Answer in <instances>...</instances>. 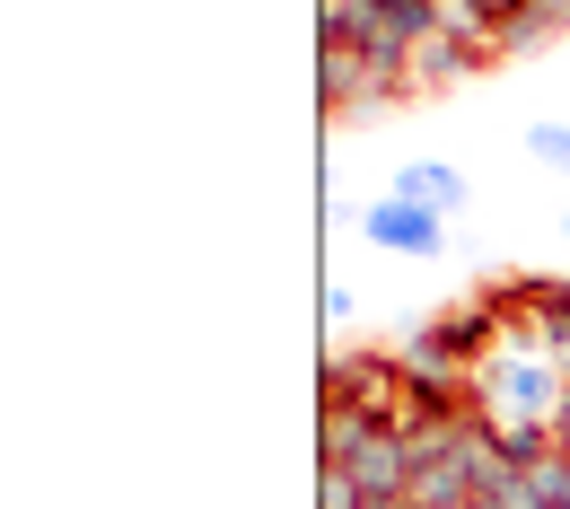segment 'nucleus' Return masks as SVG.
<instances>
[{
  "label": "nucleus",
  "mask_w": 570,
  "mask_h": 509,
  "mask_svg": "<svg viewBox=\"0 0 570 509\" xmlns=\"http://www.w3.org/2000/svg\"><path fill=\"white\" fill-rule=\"evenodd\" d=\"M316 509H368V492H360L352 466H316Z\"/></svg>",
  "instance_id": "obj_13"
},
{
  "label": "nucleus",
  "mask_w": 570,
  "mask_h": 509,
  "mask_svg": "<svg viewBox=\"0 0 570 509\" xmlns=\"http://www.w3.org/2000/svg\"><path fill=\"white\" fill-rule=\"evenodd\" d=\"M316 71H325V115H334V124H352L368 97H386L360 45H316Z\"/></svg>",
  "instance_id": "obj_4"
},
{
  "label": "nucleus",
  "mask_w": 570,
  "mask_h": 509,
  "mask_svg": "<svg viewBox=\"0 0 570 509\" xmlns=\"http://www.w3.org/2000/svg\"><path fill=\"white\" fill-rule=\"evenodd\" d=\"M430 325L448 334V352H456L465 369H474V361H483V352L500 343V334H509V316H500V298H492V291L456 298V307H448V316H430Z\"/></svg>",
  "instance_id": "obj_6"
},
{
  "label": "nucleus",
  "mask_w": 570,
  "mask_h": 509,
  "mask_svg": "<svg viewBox=\"0 0 570 509\" xmlns=\"http://www.w3.org/2000/svg\"><path fill=\"white\" fill-rule=\"evenodd\" d=\"M316 404H360L368 422H404V413H413V386H404V361H395V352H334Z\"/></svg>",
  "instance_id": "obj_1"
},
{
  "label": "nucleus",
  "mask_w": 570,
  "mask_h": 509,
  "mask_svg": "<svg viewBox=\"0 0 570 509\" xmlns=\"http://www.w3.org/2000/svg\"><path fill=\"white\" fill-rule=\"evenodd\" d=\"M368 509H413V501H368Z\"/></svg>",
  "instance_id": "obj_17"
},
{
  "label": "nucleus",
  "mask_w": 570,
  "mask_h": 509,
  "mask_svg": "<svg viewBox=\"0 0 570 509\" xmlns=\"http://www.w3.org/2000/svg\"><path fill=\"white\" fill-rule=\"evenodd\" d=\"M360 316V291L352 282H325V325H352Z\"/></svg>",
  "instance_id": "obj_15"
},
{
  "label": "nucleus",
  "mask_w": 570,
  "mask_h": 509,
  "mask_svg": "<svg viewBox=\"0 0 570 509\" xmlns=\"http://www.w3.org/2000/svg\"><path fill=\"white\" fill-rule=\"evenodd\" d=\"M465 71H483V62H474L456 36H439V27H430L422 45H413V62H404V79H413V88H439V79H465Z\"/></svg>",
  "instance_id": "obj_10"
},
{
  "label": "nucleus",
  "mask_w": 570,
  "mask_h": 509,
  "mask_svg": "<svg viewBox=\"0 0 570 509\" xmlns=\"http://www.w3.org/2000/svg\"><path fill=\"white\" fill-rule=\"evenodd\" d=\"M368 431H386V422H368L360 404H316V466H352Z\"/></svg>",
  "instance_id": "obj_9"
},
{
  "label": "nucleus",
  "mask_w": 570,
  "mask_h": 509,
  "mask_svg": "<svg viewBox=\"0 0 570 509\" xmlns=\"http://www.w3.org/2000/svg\"><path fill=\"white\" fill-rule=\"evenodd\" d=\"M562 237H570V212H562Z\"/></svg>",
  "instance_id": "obj_19"
},
{
  "label": "nucleus",
  "mask_w": 570,
  "mask_h": 509,
  "mask_svg": "<svg viewBox=\"0 0 570 509\" xmlns=\"http://www.w3.org/2000/svg\"><path fill=\"white\" fill-rule=\"evenodd\" d=\"M527 158H544L553 176H570V124H527Z\"/></svg>",
  "instance_id": "obj_14"
},
{
  "label": "nucleus",
  "mask_w": 570,
  "mask_h": 509,
  "mask_svg": "<svg viewBox=\"0 0 570 509\" xmlns=\"http://www.w3.org/2000/svg\"><path fill=\"white\" fill-rule=\"evenodd\" d=\"M474 9H483L492 27H518V18H527V0H474Z\"/></svg>",
  "instance_id": "obj_16"
},
{
  "label": "nucleus",
  "mask_w": 570,
  "mask_h": 509,
  "mask_svg": "<svg viewBox=\"0 0 570 509\" xmlns=\"http://www.w3.org/2000/svg\"><path fill=\"white\" fill-rule=\"evenodd\" d=\"M465 509H492V501H465Z\"/></svg>",
  "instance_id": "obj_18"
},
{
  "label": "nucleus",
  "mask_w": 570,
  "mask_h": 509,
  "mask_svg": "<svg viewBox=\"0 0 570 509\" xmlns=\"http://www.w3.org/2000/svg\"><path fill=\"white\" fill-rule=\"evenodd\" d=\"M360 237H368L377 255H413V264L448 255V219L430 212V203H413V194H377V203L360 212Z\"/></svg>",
  "instance_id": "obj_2"
},
{
  "label": "nucleus",
  "mask_w": 570,
  "mask_h": 509,
  "mask_svg": "<svg viewBox=\"0 0 570 509\" xmlns=\"http://www.w3.org/2000/svg\"><path fill=\"white\" fill-rule=\"evenodd\" d=\"M518 474H527V492H535L544 509H562V483H570V448H544V457H535V466H518Z\"/></svg>",
  "instance_id": "obj_12"
},
{
  "label": "nucleus",
  "mask_w": 570,
  "mask_h": 509,
  "mask_svg": "<svg viewBox=\"0 0 570 509\" xmlns=\"http://www.w3.org/2000/svg\"><path fill=\"white\" fill-rule=\"evenodd\" d=\"M570 27V0H527V18L509 27V53H527V45H544V36H562Z\"/></svg>",
  "instance_id": "obj_11"
},
{
  "label": "nucleus",
  "mask_w": 570,
  "mask_h": 509,
  "mask_svg": "<svg viewBox=\"0 0 570 509\" xmlns=\"http://www.w3.org/2000/svg\"><path fill=\"white\" fill-rule=\"evenodd\" d=\"M386 194H413V203H430L439 219H456L465 203H474V185H465V167H456V158H413Z\"/></svg>",
  "instance_id": "obj_7"
},
{
  "label": "nucleus",
  "mask_w": 570,
  "mask_h": 509,
  "mask_svg": "<svg viewBox=\"0 0 570 509\" xmlns=\"http://www.w3.org/2000/svg\"><path fill=\"white\" fill-rule=\"evenodd\" d=\"M404 501H413V509H465V501H474V466H465V448L413 466V492H404Z\"/></svg>",
  "instance_id": "obj_8"
},
{
  "label": "nucleus",
  "mask_w": 570,
  "mask_h": 509,
  "mask_svg": "<svg viewBox=\"0 0 570 509\" xmlns=\"http://www.w3.org/2000/svg\"><path fill=\"white\" fill-rule=\"evenodd\" d=\"M395 361H404V386H413V404H474V369L448 352V334H439V325H422V334H413Z\"/></svg>",
  "instance_id": "obj_3"
},
{
  "label": "nucleus",
  "mask_w": 570,
  "mask_h": 509,
  "mask_svg": "<svg viewBox=\"0 0 570 509\" xmlns=\"http://www.w3.org/2000/svg\"><path fill=\"white\" fill-rule=\"evenodd\" d=\"M352 474H360L368 501H404V492H413V448H404V431H395V422L368 431V448L352 457Z\"/></svg>",
  "instance_id": "obj_5"
}]
</instances>
